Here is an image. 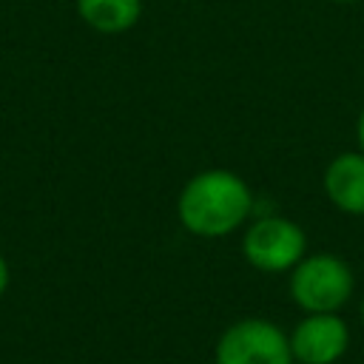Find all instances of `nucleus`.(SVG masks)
I'll return each instance as SVG.
<instances>
[{"mask_svg":"<svg viewBox=\"0 0 364 364\" xmlns=\"http://www.w3.org/2000/svg\"><path fill=\"white\" fill-rule=\"evenodd\" d=\"M333 3H353V0H333Z\"/></svg>","mask_w":364,"mask_h":364,"instance_id":"nucleus-11","label":"nucleus"},{"mask_svg":"<svg viewBox=\"0 0 364 364\" xmlns=\"http://www.w3.org/2000/svg\"><path fill=\"white\" fill-rule=\"evenodd\" d=\"M361 321H364V301H361Z\"/></svg>","mask_w":364,"mask_h":364,"instance_id":"nucleus-10","label":"nucleus"},{"mask_svg":"<svg viewBox=\"0 0 364 364\" xmlns=\"http://www.w3.org/2000/svg\"><path fill=\"white\" fill-rule=\"evenodd\" d=\"M353 270L341 256L313 253L290 270V296L304 313H338L353 296Z\"/></svg>","mask_w":364,"mask_h":364,"instance_id":"nucleus-2","label":"nucleus"},{"mask_svg":"<svg viewBox=\"0 0 364 364\" xmlns=\"http://www.w3.org/2000/svg\"><path fill=\"white\" fill-rule=\"evenodd\" d=\"M253 210L250 185L225 168H210L188 179L179 193L176 213L188 233L219 239L233 233Z\"/></svg>","mask_w":364,"mask_h":364,"instance_id":"nucleus-1","label":"nucleus"},{"mask_svg":"<svg viewBox=\"0 0 364 364\" xmlns=\"http://www.w3.org/2000/svg\"><path fill=\"white\" fill-rule=\"evenodd\" d=\"M213 361L216 364H293L290 336L267 318H242L219 336Z\"/></svg>","mask_w":364,"mask_h":364,"instance_id":"nucleus-4","label":"nucleus"},{"mask_svg":"<svg viewBox=\"0 0 364 364\" xmlns=\"http://www.w3.org/2000/svg\"><path fill=\"white\" fill-rule=\"evenodd\" d=\"M307 250L304 230L287 216H259L242 236V256L250 267L264 273L293 270Z\"/></svg>","mask_w":364,"mask_h":364,"instance_id":"nucleus-3","label":"nucleus"},{"mask_svg":"<svg viewBox=\"0 0 364 364\" xmlns=\"http://www.w3.org/2000/svg\"><path fill=\"white\" fill-rule=\"evenodd\" d=\"M324 193L338 210L364 216V151H344L327 165Z\"/></svg>","mask_w":364,"mask_h":364,"instance_id":"nucleus-6","label":"nucleus"},{"mask_svg":"<svg viewBox=\"0 0 364 364\" xmlns=\"http://www.w3.org/2000/svg\"><path fill=\"white\" fill-rule=\"evenodd\" d=\"M6 284H9V267H6V262L0 256V296L6 293Z\"/></svg>","mask_w":364,"mask_h":364,"instance_id":"nucleus-9","label":"nucleus"},{"mask_svg":"<svg viewBox=\"0 0 364 364\" xmlns=\"http://www.w3.org/2000/svg\"><path fill=\"white\" fill-rule=\"evenodd\" d=\"M355 139H358V148L364 151V111L358 114V122H355Z\"/></svg>","mask_w":364,"mask_h":364,"instance_id":"nucleus-8","label":"nucleus"},{"mask_svg":"<svg viewBox=\"0 0 364 364\" xmlns=\"http://www.w3.org/2000/svg\"><path fill=\"white\" fill-rule=\"evenodd\" d=\"M350 347V330L338 313H307L290 333V353L299 364H336Z\"/></svg>","mask_w":364,"mask_h":364,"instance_id":"nucleus-5","label":"nucleus"},{"mask_svg":"<svg viewBox=\"0 0 364 364\" xmlns=\"http://www.w3.org/2000/svg\"><path fill=\"white\" fill-rule=\"evenodd\" d=\"M77 11L94 31L122 34L139 20L142 0H77Z\"/></svg>","mask_w":364,"mask_h":364,"instance_id":"nucleus-7","label":"nucleus"}]
</instances>
